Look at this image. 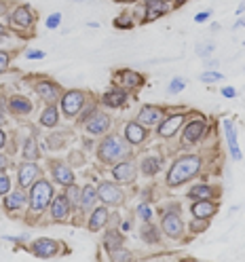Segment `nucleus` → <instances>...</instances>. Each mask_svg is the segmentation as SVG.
<instances>
[{"instance_id": "nucleus-1", "label": "nucleus", "mask_w": 245, "mask_h": 262, "mask_svg": "<svg viewBox=\"0 0 245 262\" xmlns=\"http://www.w3.org/2000/svg\"><path fill=\"white\" fill-rule=\"evenodd\" d=\"M201 165H203V161L197 155H184V157H180L177 161H173V165L167 171V186L177 188V186L186 184L188 180H192L194 176L201 171Z\"/></svg>"}, {"instance_id": "nucleus-2", "label": "nucleus", "mask_w": 245, "mask_h": 262, "mask_svg": "<svg viewBox=\"0 0 245 262\" xmlns=\"http://www.w3.org/2000/svg\"><path fill=\"white\" fill-rule=\"evenodd\" d=\"M129 144L127 140H123L121 136H106L100 146H97V159H100L102 163H106V165H114V163L119 161H125L129 155H131V150H129Z\"/></svg>"}, {"instance_id": "nucleus-3", "label": "nucleus", "mask_w": 245, "mask_h": 262, "mask_svg": "<svg viewBox=\"0 0 245 262\" xmlns=\"http://www.w3.org/2000/svg\"><path fill=\"white\" fill-rule=\"evenodd\" d=\"M53 201V186L49 180L44 178H38L34 184L30 186V194H28V203H30V209L34 214H40L44 211Z\"/></svg>"}, {"instance_id": "nucleus-4", "label": "nucleus", "mask_w": 245, "mask_h": 262, "mask_svg": "<svg viewBox=\"0 0 245 262\" xmlns=\"http://www.w3.org/2000/svg\"><path fill=\"white\" fill-rule=\"evenodd\" d=\"M85 104H87L85 91L70 89V91H66V93L61 95V110H63V114H66L68 119L78 117V114L85 110Z\"/></svg>"}, {"instance_id": "nucleus-5", "label": "nucleus", "mask_w": 245, "mask_h": 262, "mask_svg": "<svg viewBox=\"0 0 245 262\" xmlns=\"http://www.w3.org/2000/svg\"><path fill=\"white\" fill-rule=\"evenodd\" d=\"M97 199L104 205H121L125 201V192L119 184L114 182H102L97 186Z\"/></svg>"}, {"instance_id": "nucleus-6", "label": "nucleus", "mask_w": 245, "mask_h": 262, "mask_svg": "<svg viewBox=\"0 0 245 262\" xmlns=\"http://www.w3.org/2000/svg\"><path fill=\"white\" fill-rule=\"evenodd\" d=\"M207 131V123L203 119H192L184 131H182V148H190V146L197 144Z\"/></svg>"}, {"instance_id": "nucleus-7", "label": "nucleus", "mask_w": 245, "mask_h": 262, "mask_svg": "<svg viewBox=\"0 0 245 262\" xmlns=\"http://www.w3.org/2000/svg\"><path fill=\"white\" fill-rule=\"evenodd\" d=\"M85 129H87L89 136H104L106 131L110 129V117L104 110L95 108L85 121Z\"/></svg>"}, {"instance_id": "nucleus-8", "label": "nucleus", "mask_w": 245, "mask_h": 262, "mask_svg": "<svg viewBox=\"0 0 245 262\" xmlns=\"http://www.w3.org/2000/svg\"><path fill=\"white\" fill-rule=\"evenodd\" d=\"M161 231L165 233L167 237H171V239H180V237L184 235V222H182V216H180L177 211H169V214H163Z\"/></svg>"}, {"instance_id": "nucleus-9", "label": "nucleus", "mask_w": 245, "mask_h": 262, "mask_svg": "<svg viewBox=\"0 0 245 262\" xmlns=\"http://www.w3.org/2000/svg\"><path fill=\"white\" fill-rule=\"evenodd\" d=\"M38 178H40V167L34 161H26L17 167V184L21 188H30Z\"/></svg>"}, {"instance_id": "nucleus-10", "label": "nucleus", "mask_w": 245, "mask_h": 262, "mask_svg": "<svg viewBox=\"0 0 245 262\" xmlns=\"http://www.w3.org/2000/svg\"><path fill=\"white\" fill-rule=\"evenodd\" d=\"M112 178L117 180V182H121V184H131L133 180L138 178V167L127 159L119 161V163H114V167H112Z\"/></svg>"}, {"instance_id": "nucleus-11", "label": "nucleus", "mask_w": 245, "mask_h": 262, "mask_svg": "<svg viewBox=\"0 0 245 262\" xmlns=\"http://www.w3.org/2000/svg\"><path fill=\"white\" fill-rule=\"evenodd\" d=\"M184 121H186V114H184V112L171 114L169 119H163V121H161V125L157 127V134H159L161 138H173L177 131H180V127L184 125Z\"/></svg>"}, {"instance_id": "nucleus-12", "label": "nucleus", "mask_w": 245, "mask_h": 262, "mask_svg": "<svg viewBox=\"0 0 245 262\" xmlns=\"http://www.w3.org/2000/svg\"><path fill=\"white\" fill-rule=\"evenodd\" d=\"M32 254L38 258H53L59 252V241L49 239V237H40L36 241H32Z\"/></svg>"}, {"instance_id": "nucleus-13", "label": "nucleus", "mask_w": 245, "mask_h": 262, "mask_svg": "<svg viewBox=\"0 0 245 262\" xmlns=\"http://www.w3.org/2000/svg\"><path fill=\"white\" fill-rule=\"evenodd\" d=\"M222 127H224V138H226V144H228V150H231V157L235 161H241L243 155H241V148H239V140H237V127L231 119H224L222 121Z\"/></svg>"}, {"instance_id": "nucleus-14", "label": "nucleus", "mask_w": 245, "mask_h": 262, "mask_svg": "<svg viewBox=\"0 0 245 262\" xmlns=\"http://www.w3.org/2000/svg\"><path fill=\"white\" fill-rule=\"evenodd\" d=\"M36 93H38V97L42 102H47V104H55L59 97H61V89H59V85L57 83H53V80H38L36 83Z\"/></svg>"}, {"instance_id": "nucleus-15", "label": "nucleus", "mask_w": 245, "mask_h": 262, "mask_svg": "<svg viewBox=\"0 0 245 262\" xmlns=\"http://www.w3.org/2000/svg\"><path fill=\"white\" fill-rule=\"evenodd\" d=\"M163 117H165V110L159 106H144L138 114V123H142L144 127H159Z\"/></svg>"}, {"instance_id": "nucleus-16", "label": "nucleus", "mask_w": 245, "mask_h": 262, "mask_svg": "<svg viewBox=\"0 0 245 262\" xmlns=\"http://www.w3.org/2000/svg\"><path fill=\"white\" fill-rule=\"evenodd\" d=\"M51 218L55 220V222H63V220H68V216H70V211H72V205H70V201H68V196L66 194H57V196H53V201H51Z\"/></svg>"}, {"instance_id": "nucleus-17", "label": "nucleus", "mask_w": 245, "mask_h": 262, "mask_svg": "<svg viewBox=\"0 0 245 262\" xmlns=\"http://www.w3.org/2000/svg\"><path fill=\"white\" fill-rule=\"evenodd\" d=\"M51 173H53V180H55V184H59V186H70V184H74V171L66 165L63 161H53L51 163Z\"/></svg>"}, {"instance_id": "nucleus-18", "label": "nucleus", "mask_w": 245, "mask_h": 262, "mask_svg": "<svg viewBox=\"0 0 245 262\" xmlns=\"http://www.w3.org/2000/svg\"><path fill=\"white\" fill-rule=\"evenodd\" d=\"M146 138H148V129H146L142 123L138 121H131L125 125V140L131 144V146H140L146 142Z\"/></svg>"}, {"instance_id": "nucleus-19", "label": "nucleus", "mask_w": 245, "mask_h": 262, "mask_svg": "<svg viewBox=\"0 0 245 262\" xmlns=\"http://www.w3.org/2000/svg\"><path fill=\"white\" fill-rule=\"evenodd\" d=\"M127 100H129V95H127V89H123V87H112V89H108L104 95H102V102H104V106H108V108H123L125 104H127Z\"/></svg>"}, {"instance_id": "nucleus-20", "label": "nucleus", "mask_w": 245, "mask_h": 262, "mask_svg": "<svg viewBox=\"0 0 245 262\" xmlns=\"http://www.w3.org/2000/svg\"><path fill=\"white\" fill-rule=\"evenodd\" d=\"M190 214L192 218H214L218 214V205L211 199H201V201H192L190 205Z\"/></svg>"}, {"instance_id": "nucleus-21", "label": "nucleus", "mask_w": 245, "mask_h": 262, "mask_svg": "<svg viewBox=\"0 0 245 262\" xmlns=\"http://www.w3.org/2000/svg\"><path fill=\"white\" fill-rule=\"evenodd\" d=\"M110 220V211H108V205H102V207H95L91 211V216H89V231L91 233H97V231H102V228H106Z\"/></svg>"}, {"instance_id": "nucleus-22", "label": "nucleus", "mask_w": 245, "mask_h": 262, "mask_svg": "<svg viewBox=\"0 0 245 262\" xmlns=\"http://www.w3.org/2000/svg\"><path fill=\"white\" fill-rule=\"evenodd\" d=\"M11 21H13V26H17L19 30H28V28H32V24H34V15H32L30 7L24 5V7H17L13 11Z\"/></svg>"}, {"instance_id": "nucleus-23", "label": "nucleus", "mask_w": 245, "mask_h": 262, "mask_svg": "<svg viewBox=\"0 0 245 262\" xmlns=\"http://www.w3.org/2000/svg\"><path fill=\"white\" fill-rule=\"evenodd\" d=\"M146 21H152L163 17L165 13H169V5L167 0H146Z\"/></svg>"}, {"instance_id": "nucleus-24", "label": "nucleus", "mask_w": 245, "mask_h": 262, "mask_svg": "<svg viewBox=\"0 0 245 262\" xmlns=\"http://www.w3.org/2000/svg\"><path fill=\"white\" fill-rule=\"evenodd\" d=\"M117 85L123 89H138L142 85V76L133 70H119L117 72Z\"/></svg>"}, {"instance_id": "nucleus-25", "label": "nucleus", "mask_w": 245, "mask_h": 262, "mask_svg": "<svg viewBox=\"0 0 245 262\" xmlns=\"http://www.w3.org/2000/svg\"><path fill=\"white\" fill-rule=\"evenodd\" d=\"M28 203V194L24 192V188L19 186V190H9L7 194H5V207L9 209V211H19L24 205Z\"/></svg>"}, {"instance_id": "nucleus-26", "label": "nucleus", "mask_w": 245, "mask_h": 262, "mask_svg": "<svg viewBox=\"0 0 245 262\" xmlns=\"http://www.w3.org/2000/svg\"><path fill=\"white\" fill-rule=\"evenodd\" d=\"M95 201H97V188H93L91 184H87L85 188H80V203H78L80 209H83V211L93 209Z\"/></svg>"}, {"instance_id": "nucleus-27", "label": "nucleus", "mask_w": 245, "mask_h": 262, "mask_svg": "<svg viewBox=\"0 0 245 262\" xmlns=\"http://www.w3.org/2000/svg\"><path fill=\"white\" fill-rule=\"evenodd\" d=\"M9 110L13 114H30L32 112V102L24 95H13L9 100Z\"/></svg>"}, {"instance_id": "nucleus-28", "label": "nucleus", "mask_w": 245, "mask_h": 262, "mask_svg": "<svg viewBox=\"0 0 245 262\" xmlns=\"http://www.w3.org/2000/svg\"><path fill=\"white\" fill-rule=\"evenodd\" d=\"M121 245H123V231H121V228H110V231H106V235H104V248L108 252L121 248Z\"/></svg>"}, {"instance_id": "nucleus-29", "label": "nucleus", "mask_w": 245, "mask_h": 262, "mask_svg": "<svg viewBox=\"0 0 245 262\" xmlns=\"http://www.w3.org/2000/svg\"><path fill=\"white\" fill-rule=\"evenodd\" d=\"M214 188H211L209 184H197V186H190V190H188V199L190 201H201V199H211L214 196Z\"/></svg>"}, {"instance_id": "nucleus-30", "label": "nucleus", "mask_w": 245, "mask_h": 262, "mask_svg": "<svg viewBox=\"0 0 245 262\" xmlns=\"http://www.w3.org/2000/svg\"><path fill=\"white\" fill-rule=\"evenodd\" d=\"M59 123V110L55 104H49L40 114V125L42 127H57Z\"/></svg>"}, {"instance_id": "nucleus-31", "label": "nucleus", "mask_w": 245, "mask_h": 262, "mask_svg": "<svg viewBox=\"0 0 245 262\" xmlns=\"http://www.w3.org/2000/svg\"><path fill=\"white\" fill-rule=\"evenodd\" d=\"M140 169L144 176H157L161 171V159L159 157H146L140 163Z\"/></svg>"}, {"instance_id": "nucleus-32", "label": "nucleus", "mask_w": 245, "mask_h": 262, "mask_svg": "<svg viewBox=\"0 0 245 262\" xmlns=\"http://www.w3.org/2000/svg\"><path fill=\"white\" fill-rule=\"evenodd\" d=\"M140 237H142V241H146V243H157V241L161 239V226L157 228L154 224L146 222V224L142 226V231H140Z\"/></svg>"}, {"instance_id": "nucleus-33", "label": "nucleus", "mask_w": 245, "mask_h": 262, "mask_svg": "<svg viewBox=\"0 0 245 262\" xmlns=\"http://www.w3.org/2000/svg\"><path fill=\"white\" fill-rule=\"evenodd\" d=\"M38 155H40V152H38L36 140H34V138H28L26 144H24V159H26V161H36Z\"/></svg>"}, {"instance_id": "nucleus-34", "label": "nucleus", "mask_w": 245, "mask_h": 262, "mask_svg": "<svg viewBox=\"0 0 245 262\" xmlns=\"http://www.w3.org/2000/svg\"><path fill=\"white\" fill-rule=\"evenodd\" d=\"M108 254H110V260H112V262H129V260L133 258V254L129 252V250H125L123 245H121V248H117V250L108 252Z\"/></svg>"}, {"instance_id": "nucleus-35", "label": "nucleus", "mask_w": 245, "mask_h": 262, "mask_svg": "<svg viewBox=\"0 0 245 262\" xmlns=\"http://www.w3.org/2000/svg\"><path fill=\"white\" fill-rule=\"evenodd\" d=\"M63 194L68 196V201H70V205H72V207H78V203H80V188H78L76 184L66 186V190H63Z\"/></svg>"}, {"instance_id": "nucleus-36", "label": "nucleus", "mask_w": 245, "mask_h": 262, "mask_svg": "<svg viewBox=\"0 0 245 262\" xmlns=\"http://www.w3.org/2000/svg\"><path fill=\"white\" fill-rule=\"evenodd\" d=\"M199 78L203 80V83L211 85V83H218V80H222V78H224V74H222V72H218V70H205Z\"/></svg>"}, {"instance_id": "nucleus-37", "label": "nucleus", "mask_w": 245, "mask_h": 262, "mask_svg": "<svg viewBox=\"0 0 245 262\" xmlns=\"http://www.w3.org/2000/svg\"><path fill=\"white\" fill-rule=\"evenodd\" d=\"M207 226H209V218H192L190 231H192V233H203Z\"/></svg>"}, {"instance_id": "nucleus-38", "label": "nucleus", "mask_w": 245, "mask_h": 262, "mask_svg": "<svg viewBox=\"0 0 245 262\" xmlns=\"http://www.w3.org/2000/svg\"><path fill=\"white\" fill-rule=\"evenodd\" d=\"M138 216L144 220V222H150L152 220V207L148 203H140L138 205Z\"/></svg>"}, {"instance_id": "nucleus-39", "label": "nucleus", "mask_w": 245, "mask_h": 262, "mask_svg": "<svg viewBox=\"0 0 245 262\" xmlns=\"http://www.w3.org/2000/svg\"><path fill=\"white\" fill-rule=\"evenodd\" d=\"M184 87H186V80L184 78H173L171 83H169V87H167V91L169 93H180Z\"/></svg>"}, {"instance_id": "nucleus-40", "label": "nucleus", "mask_w": 245, "mask_h": 262, "mask_svg": "<svg viewBox=\"0 0 245 262\" xmlns=\"http://www.w3.org/2000/svg\"><path fill=\"white\" fill-rule=\"evenodd\" d=\"M11 190V180L5 171H0V196H5Z\"/></svg>"}, {"instance_id": "nucleus-41", "label": "nucleus", "mask_w": 245, "mask_h": 262, "mask_svg": "<svg viewBox=\"0 0 245 262\" xmlns=\"http://www.w3.org/2000/svg\"><path fill=\"white\" fill-rule=\"evenodd\" d=\"M59 24H61V13H53V15H49L47 17V28L49 30L59 28Z\"/></svg>"}, {"instance_id": "nucleus-42", "label": "nucleus", "mask_w": 245, "mask_h": 262, "mask_svg": "<svg viewBox=\"0 0 245 262\" xmlns=\"http://www.w3.org/2000/svg\"><path fill=\"white\" fill-rule=\"evenodd\" d=\"M211 51H214V45H211V42H209V45H199V47H197V53H199L201 57H207Z\"/></svg>"}, {"instance_id": "nucleus-43", "label": "nucleus", "mask_w": 245, "mask_h": 262, "mask_svg": "<svg viewBox=\"0 0 245 262\" xmlns=\"http://www.w3.org/2000/svg\"><path fill=\"white\" fill-rule=\"evenodd\" d=\"M7 68H9V53L0 51V74H3Z\"/></svg>"}, {"instance_id": "nucleus-44", "label": "nucleus", "mask_w": 245, "mask_h": 262, "mask_svg": "<svg viewBox=\"0 0 245 262\" xmlns=\"http://www.w3.org/2000/svg\"><path fill=\"white\" fill-rule=\"evenodd\" d=\"M222 95L226 97V100H235V97H237V89L235 87H224L222 89Z\"/></svg>"}, {"instance_id": "nucleus-45", "label": "nucleus", "mask_w": 245, "mask_h": 262, "mask_svg": "<svg viewBox=\"0 0 245 262\" xmlns=\"http://www.w3.org/2000/svg\"><path fill=\"white\" fill-rule=\"evenodd\" d=\"M28 59H42L44 57V51H38V49H32V51L26 53Z\"/></svg>"}, {"instance_id": "nucleus-46", "label": "nucleus", "mask_w": 245, "mask_h": 262, "mask_svg": "<svg viewBox=\"0 0 245 262\" xmlns=\"http://www.w3.org/2000/svg\"><path fill=\"white\" fill-rule=\"evenodd\" d=\"M211 17V13L209 11H203V13H197V15H194V21H197V24H203V21H207Z\"/></svg>"}, {"instance_id": "nucleus-47", "label": "nucleus", "mask_w": 245, "mask_h": 262, "mask_svg": "<svg viewBox=\"0 0 245 262\" xmlns=\"http://www.w3.org/2000/svg\"><path fill=\"white\" fill-rule=\"evenodd\" d=\"M11 167V161L7 155H0V171H7Z\"/></svg>"}, {"instance_id": "nucleus-48", "label": "nucleus", "mask_w": 245, "mask_h": 262, "mask_svg": "<svg viewBox=\"0 0 245 262\" xmlns=\"http://www.w3.org/2000/svg\"><path fill=\"white\" fill-rule=\"evenodd\" d=\"M119 228H121V231H123V233H127V231H131V220H125V222H121V226H119Z\"/></svg>"}, {"instance_id": "nucleus-49", "label": "nucleus", "mask_w": 245, "mask_h": 262, "mask_svg": "<svg viewBox=\"0 0 245 262\" xmlns=\"http://www.w3.org/2000/svg\"><path fill=\"white\" fill-rule=\"evenodd\" d=\"M7 144V134H5V131L3 129H0V148H3V146Z\"/></svg>"}, {"instance_id": "nucleus-50", "label": "nucleus", "mask_w": 245, "mask_h": 262, "mask_svg": "<svg viewBox=\"0 0 245 262\" xmlns=\"http://www.w3.org/2000/svg\"><path fill=\"white\" fill-rule=\"evenodd\" d=\"M207 68H218V61L216 59H209L207 61Z\"/></svg>"}, {"instance_id": "nucleus-51", "label": "nucleus", "mask_w": 245, "mask_h": 262, "mask_svg": "<svg viewBox=\"0 0 245 262\" xmlns=\"http://www.w3.org/2000/svg\"><path fill=\"white\" fill-rule=\"evenodd\" d=\"M243 26H245V19H239V21H237V24H235V26H233V28H235V30H237V28H243Z\"/></svg>"}, {"instance_id": "nucleus-52", "label": "nucleus", "mask_w": 245, "mask_h": 262, "mask_svg": "<svg viewBox=\"0 0 245 262\" xmlns=\"http://www.w3.org/2000/svg\"><path fill=\"white\" fill-rule=\"evenodd\" d=\"M241 13H245V3H243V5H239V7H237V15H241Z\"/></svg>"}, {"instance_id": "nucleus-53", "label": "nucleus", "mask_w": 245, "mask_h": 262, "mask_svg": "<svg viewBox=\"0 0 245 262\" xmlns=\"http://www.w3.org/2000/svg\"><path fill=\"white\" fill-rule=\"evenodd\" d=\"M5 11H7V7H5L3 0H0V15H5Z\"/></svg>"}, {"instance_id": "nucleus-54", "label": "nucleus", "mask_w": 245, "mask_h": 262, "mask_svg": "<svg viewBox=\"0 0 245 262\" xmlns=\"http://www.w3.org/2000/svg\"><path fill=\"white\" fill-rule=\"evenodd\" d=\"M3 123H5V114H3V112H0V125H3Z\"/></svg>"}, {"instance_id": "nucleus-55", "label": "nucleus", "mask_w": 245, "mask_h": 262, "mask_svg": "<svg viewBox=\"0 0 245 262\" xmlns=\"http://www.w3.org/2000/svg\"><path fill=\"white\" fill-rule=\"evenodd\" d=\"M117 3H133V0H117Z\"/></svg>"}, {"instance_id": "nucleus-56", "label": "nucleus", "mask_w": 245, "mask_h": 262, "mask_svg": "<svg viewBox=\"0 0 245 262\" xmlns=\"http://www.w3.org/2000/svg\"><path fill=\"white\" fill-rule=\"evenodd\" d=\"M182 3H186V0H175V5H182Z\"/></svg>"}, {"instance_id": "nucleus-57", "label": "nucleus", "mask_w": 245, "mask_h": 262, "mask_svg": "<svg viewBox=\"0 0 245 262\" xmlns=\"http://www.w3.org/2000/svg\"><path fill=\"white\" fill-rule=\"evenodd\" d=\"M0 34H5V26H0Z\"/></svg>"}, {"instance_id": "nucleus-58", "label": "nucleus", "mask_w": 245, "mask_h": 262, "mask_svg": "<svg viewBox=\"0 0 245 262\" xmlns=\"http://www.w3.org/2000/svg\"><path fill=\"white\" fill-rule=\"evenodd\" d=\"M74 3H85V0H74Z\"/></svg>"}, {"instance_id": "nucleus-59", "label": "nucleus", "mask_w": 245, "mask_h": 262, "mask_svg": "<svg viewBox=\"0 0 245 262\" xmlns=\"http://www.w3.org/2000/svg\"><path fill=\"white\" fill-rule=\"evenodd\" d=\"M0 42H3V34H0Z\"/></svg>"}, {"instance_id": "nucleus-60", "label": "nucleus", "mask_w": 245, "mask_h": 262, "mask_svg": "<svg viewBox=\"0 0 245 262\" xmlns=\"http://www.w3.org/2000/svg\"><path fill=\"white\" fill-rule=\"evenodd\" d=\"M167 3H169V0H167Z\"/></svg>"}]
</instances>
